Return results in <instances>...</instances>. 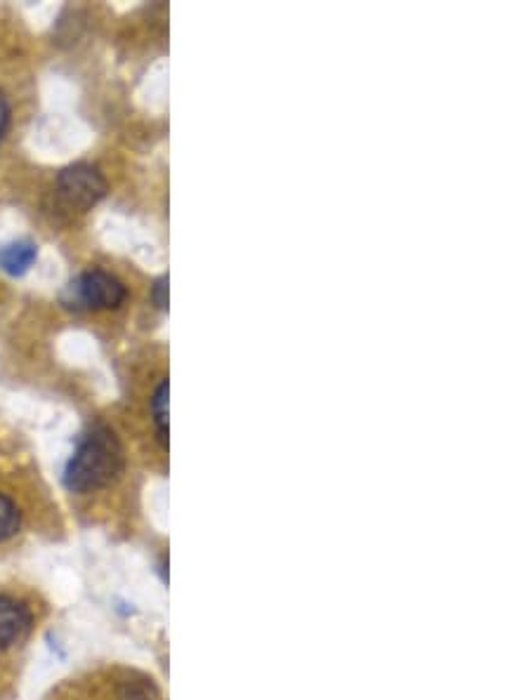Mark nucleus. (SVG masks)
<instances>
[{
  "mask_svg": "<svg viewBox=\"0 0 531 700\" xmlns=\"http://www.w3.org/2000/svg\"><path fill=\"white\" fill-rule=\"evenodd\" d=\"M19 526H22V510L10 495L0 493V543L15 538Z\"/></svg>",
  "mask_w": 531,
  "mask_h": 700,
  "instance_id": "nucleus-7",
  "label": "nucleus"
},
{
  "mask_svg": "<svg viewBox=\"0 0 531 700\" xmlns=\"http://www.w3.org/2000/svg\"><path fill=\"white\" fill-rule=\"evenodd\" d=\"M168 380H163L159 389H156L154 399H152V413L156 422V434H159V441L163 448H168Z\"/></svg>",
  "mask_w": 531,
  "mask_h": 700,
  "instance_id": "nucleus-8",
  "label": "nucleus"
},
{
  "mask_svg": "<svg viewBox=\"0 0 531 700\" xmlns=\"http://www.w3.org/2000/svg\"><path fill=\"white\" fill-rule=\"evenodd\" d=\"M38 248L31 241H15L0 250V269L10 276H24L36 262Z\"/></svg>",
  "mask_w": 531,
  "mask_h": 700,
  "instance_id": "nucleus-6",
  "label": "nucleus"
},
{
  "mask_svg": "<svg viewBox=\"0 0 531 700\" xmlns=\"http://www.w3.org/2000/svg\"><path fill=\"white\" fill-rule=\"evenodd\" d=\"M126 286L102 269H90L76 276L74 281H69L67 290H64V305L69 309H116L126 300Z\"/></svg>",
  "mask_w": 531,
  "mask_h": 700,
  "instance_id": "nucleus-2",
  "label": "nucleus"
},
{
  "mask_svg": "<svg viewBox=\"0 0 531 700\" xmlns=\"http://www.w3.org/2000/svg\"><path fill=\"white\" fill-rule=\"evenodd\" d=\"M109 700H161V693L149 677L133 670H121L111 677Z\"/></svg>",
  "mask_w": 531,
  "mask_h": 700,
  "instance_id": "nucleus-5",
  "label": "nucleus"
},
{
  "mask_svg": "<svg viewBox=\"0 0 531 700\" xmlns=\"http://www.w3.org/2000/svg\"><path fill=\"white\" fill-rule=\"evenodd\" d=\"M107 196V180L95 165L74 163L57 177V198L71 213H88Z\"/></svg>",
  "mask_w": 531,
  "mask_h": 700,
  "instance_id": "nucleus-3",
  "label": "nucleus"
},
{
  "mask_svg": "<svg viewBox=\"0 0 531 700\" xmlns=\"http://www.w3.org/2000/svg\"><path fill=\"white\" fill-rule=\"evenodd\" d=\"M154 302L159 309H168V276H161L154 283Z\"/></svg>",
  "mask_w": 531,
  "mask_h": 700,
  "instance_id": "nucleus-9",
  "label": "nucleus"
},
{
  "mask_svg": "<svg viewBox=\"0 0 531 700\" xmlns=\"http://www.w3.org/2000/svg\"><path fill=\"white\" fill-rule=\"evenodd\" d=\"M8 128H10V107L8 102L0 97V142H3V137L8 135Z\"/></svg>",
  "mask_w": 531,
  "mask_h": 700,
  "instance_id": "nucleus-10",
  "label": "nucleus"
},
{
  "mask_svg": "<svg viewBox=\"0 0 531 700\" xmlns=\"http://www.w3.org/2000/svg\"><path fill=\"white\" fill-rule=\"evenodd\" d=\"M34 609L17 594L0 592V653L15 649L34 630Z\"/></svg>",
  "mask_w": 531,
  "mask_h": 700,
  "instance_id": "nucleus-4",
  "label": "nucleus"
},
{
  "mask_svg": "<svg viewBox=\"0 0 531 700\" xmlns=\"http://www.w3.org/2000/svg\"><path fill=\"white\" fill-rule=\"evenodd\" d=\"M123 467H126V455L114 429L95 425L83 434L64 467V486L78 495L97 493L114 484L123 474Z\"/></svg>",
  "mask_w": 531,
  "mask_h": 700,
  "instance_id": "nucleus-1",
  "label": "nucleus"
}]
</instances>
